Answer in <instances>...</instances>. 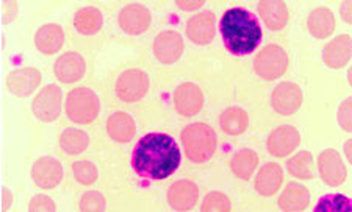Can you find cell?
Listing matches in <instances>:
<instances>
[{
    "mask_svg": "<svg viewBox=\"0 0 352 212\" xmlns=\"http://www.w3.org/2000/svg\"><path fill=\"white\" fill-rule=\"evenodd\" d=\"M87 72V61L77 51H66L54 64V73L58 82L72 84L80 82Z\"/></svg>",
    "mask_w": 352,
    "mask_h": 212,
    "instance_id": "17",
    "label": "cell"
},
{
    "mask_svg": "<svg viewBox=\"0 0 352 212\" xmlns=\"http://www.w3.org/2000/svg\"><path fill=\"white\" fill-rule=\"evenodd\" d=\"M257 13L262 17L265 27H268L271 32L283 30L289 19L288 7L282 0H263V2H258Z\"/></svg>",
    "mask_w": 352,
    "mask_h": 212,
    "instance_id": "20",
    "label": "cell"
},
{
    "mask_svg": "<svg viewBox=\"0 0 352 212\" xmlns=\"http://www.w3.org/2000/svg\"><path fill=\"white\" fill-rule=\"evenodd\" d=\"M74 27L80 34L93 36L104 27V14L96 7H83L74 16Z\"/></svg>",
    "mask_w": 352,
    "mask_h": 212,
    "instance_id": "28",
    "label": "cell"
},
{
    "mask_svg": "<svg viewBox=\"0 0 352 212\" xmlns=\"http://www.w3.org/2000/svg\"><path fill=\"white\" fill-rule=\"evenodd\" d=\"M260 164L257 152L252 148H241L238 150L230 159V169L238 180L249 181L251 176H254L255 170H257Z\"/></svg>",
    "mask_w": 352,
    "mask_h": 212,
    "instance_id": "25",
    "label": "cell"
},
{
    "mask_svg": "<svg viewBox=\"0 0 352 212\" xmlns=\"http://www.w3.org/2000/svg\"><path fill=\"white\" fill-rule=\"evenodd\" d=\"M343 152H344V156H346V159H348V161L351 163V161H352V141H351V139L344 142V148H343Z\"/></svg>",
    "mask_w": 352,
    "mask_h": 212,
    "instance_id": "41",
    "label": "cell"
},
{
    "mask_svg": "<svg viewBox=\"0 0 352 212\" xmlns=\"http://www.w3.org/2000/svg\"><path fill=\"white\" fill-rule=\"evenodd\" d=\"M154 50L155 58L164 66H171L175 61L180 60V56L185 51V43L182 34L175 30H164L157 34L154 39Z\"/></svg>",
    "mask_w": 352,
    "mask_h": 212,
    "instance_id": "13",
    "label": "cell"
},
{
    "mask_svg": "<svg viewBox=\"0 0 352 212\" xmlns=\"http://www.w3.org/2000/svg\"><path fill=\"white\" fill-rule=\"evenodd\" d=\"M283 182V170L280 164L266 163L255 175L254 187L262 197H272L279 192Z\"/></svg>",
    "mask_w": 352,
    "mask_h": 212,
    "instance_id": "21",
    "label": "cell"
},
{
    "mask_svg": "<svg viewBox=\"0 0 352 212\" xmlns=\"http://www.w3.org/2000/svg\"><path fill=\"white\" fill-rule=\"evenodd\" d=\"M288 64V54L277 44L265 45L254 58V71L265 82H274L285 75Z\"/></svg>",
    "mask_w": 352,
    "mask_h": 212,
    "instance_id": "5",
    "label": "cell"
},
{
    "mask_svg": "<svg viewBox=\"0 0 352 212\" xmlns=\"http://www.w3.org/2000/svg\"><path fill=\"white\" fill-rule=\"evenodd\" d=\"M28 212H56V204L45 193H38L28 203Z\"/></svg>",
    "mask_w": 352,
    "mask_h": 212,
    "instance_id": "35",
    "label": "cell"
},
{
    "mask_svg": "<svg viewBox=\"0 0 352 212\" xmlns=\"http://www.w3.org/2000/svg\"><path fill=\"white\" fill-rule=\"evenodd\" d=\"M118 22L122 32L136 36V34H143L149 30L152 13L143 3H129L119 13Z\"/></svg>",
    "mask_w": 352,
    "mask_h": 212,
    "instance_id": "15",
    "label": "cell"
},
{
    "mask_svg": "<svg viewBox=\"0 0 352 212\" xmlns=\"http://www.w3.org/2000/svg\"><path fill=\"white\" fill-rule=\"evenodd\" d=\"M3 24H11L19 13V5L16 2H3Z\"/></svg>",
    "mask_w": 352,
    "mask_h": 212,
    "instance_id": "37",
    "label": "cell"
},
{
    "mask_svg": "<svg viewBox=\"0 0 352 212\" xmlns=\"http://www.w3.org/2000/svg\"><path fill=\"white\" fill-rule=\"evenodd\" d=\"M309 33L315 39H326L335 32V16L329 8L318 7L309 14Z\"/></svg>",
    "mask_w": 352,
    "mask_h": 212,
    "instance_id": "26",
    "label": "cell"
},
{
    "mask_svg": "<svg viewBox=\"0 0 352 212\" xmlns=\"http://www.w3.org/2000/svg\"><path fill=\"white\" fill-rule=\"evenodd\" d=\"M316 167L321 180L331 187H338L348 180V167L343 163L342 154L333 148H326L316 158Z\"/></svg>",
    "mask_w": 352,
    "mask_h": 212,
    "instance_id": "8",
    "label": "cell"
},
{
    "mask_svg": "<svg viewBox=\"0 0 352 212\" xmlns=\"http://www.w3.org/2000/svg\"><path fill=\"white\" fill-rule=\"evenodd\" d=\"M340 16L346 22V24H351L352 22V2L351 0H346L340 7Z\"/></svg>",
    "mask_w": 352,
    "mask_h": 212,
    "instance_id": "39",
    "label": "cell"
},
{
    "mask_svg": "<svg viewBox=\"0 0 352 212\" xmlns=\"http://www.w3.org/2000/svg\"><path fill=\"white\" fill-rule=\"evenodd\" d=\"M304 103V93L300 86L293 82H282L272 91L271 106L280 116H293Z\"/></svg>",
    "mask_w": 352,
    "mask_h": 212,
    "instance_id": "9",
    "label": "cell"
},
{
    "mask_svg": "<svg viewBox=\"0 0 352 212\" xmlns=\"http://www.w3.org/2000/svg\"><path fill=\"white\" fill-rule=\"evenodd\" d=\"M310 204V192L300 182H288L280 197L277 198V206L283 212H302Z\"/></svg>",
    "mask_w": 352,
    "mask_h": 212,
    "instance_id": "22",
    "label": "cell"
},
{
    "mask_svg": "<svg viewBox=\"0 0 352 212\" xmlns=\"http://www.w3.org/2000/svg\"><path fill=\"white\" fill-rule=\"evenodd\" d=\"M89 134L80 128H66L60 136V147L69 156L82 154L89 147Z\"/></svg>",
    "mask_w": 352,
    "mask_h": 212,
    "instance_id": "30",
    "label": "cell"
},
{
    "mask_svg": "<svg viewBox=\"0 0 352 212\" xmlns=\"http://www.w3.org/2000/svg\"><path fill=\"white\" fill-rule=\"evenodd\" d=\"M72 175L78 185L82 186H93L99 178V170L94 163L88 159L76 161L72 164Z\"/></svg>",
    "mask_w": 352,
    "mask_h": 212,
    "instance_id": "32",
    "label": "cell"
},
{
    "mask_svg": "<svg viewBox=\"0 0 352 212\" xmlns=\"http://www.w3.org/2000/svg\"><path fill=\"white\" fill-rule=\"evenodd\" d=\"M285 167L288 174L296 180L309 181L315 178V159L314 154L307 150H300L288 158Z\"/></svg>",
    "mask_w": 352,
    "mask_h": 212,
    "instance_id": "29",
    "label": "cell"
},
{
    "mask_svg": "<svg viewBox=\"0 0 352 212\" xmlns=\"http://www.w3.org/2000/svg\"><path fill=\"white\" fill-rule=\"evenodd\" d=\"M352 56V39L349 34H338L322 47V61L329 69H343Z\"/></svg>",
    "mask_w": 352,
    "mask_h": 212,
    "instance_id": "19",
    "label": "cell"
},
{
    "mask_svg": "<svg viewBox=\"0 0 352 212\" xmlns=\"http://www.w3.org/2000/svg\"><path fill=\"white\" fill-rule=\"evenodd\" d=\"M180 164V147L166 133H147L133 147L132 169L143 180H166L179 170Z\"/></svg>",
    "mask_w": 352,
    "mask_h": 212,
    "instance_id": "1",
    "label": "cell"
},
{
    "mask_svg": "<svg viewBox=\"0 0 352 212\" xmlns=\"http://www.w3.org/2000/svg\"><path fill=\"white\" fill-rule=\"evenodd\" d=\"M300 145V133L292 125L274 128L266 139V150L274 158H288Z\"/></svg>",
    "mask_w": 352,
    "mask_h": 212,
    "instance_id": "11",
    "label": "cell"
},
{
    "mask_svg": "<svg viewBox=\"0 0 352 212\" xmlns=\"http://www.w3.org/2000/svg\"><path fill=\"white\" fill-rule=\"evenodd\" d=\"M337 122L346 133L352 131V99L348 97L338 108L337 113Z\"/></svg>",
    "mask_w": 352,
    "mask_h": 212,
    "instance_id": "36",
    "label": "cell"
},
{
    "mask_svg": "<svg viewBox=\"0 0 352 212\" xmlns=\"http://www.w3.org/2000/svg\"><path fill=\"white\" fill-rule=\"evenodd\" d=\"M149 75L141 69H129L118 77L115 91L118 99L124 103H136L143 100L149 93Z\"/></svg>",
    "mask_w": 352,
    "mask_h": 212,
    "instance_id": "6",
    "label": "cell"
},
{
    "mask_svg": "<svg viewBox=\"0 0 352 212\" xmlns=\"http://www.w3.org/2000/svg\"><path fill=\"white\" fill-rule=\"evenodd\" d=\"M35 45L43 55L58 54L65 45L63 27L58 24H45L39 27L35 33Z\"/></svg>",
    "mask_w": 352,
    "mask_h": 212,
    "instance_id": "24",
    "label": "cell"
},
{
    "mask_svg": "<svg viewBox=\"0 0 352 212\" xmlns=\"http://www.w3.org/2000/svg\"><path fill=\"white\" fill-rule=\"evenodd\" d=\"M43 82L41 72L35 67H21L10 72L7 77V88L13 95L24 97L32 95Z\"/></svg>",
    "mask_w": 352,
    "mask_h": 212,
    "instance_id": "18",
    "label": "cell"
},
{
    "mask_svg": "<svg viewBox=\"0 0 352 212\" xmlns=\"http://www.w3.org/2000/svg\"><path fill=\"white\" fill-rule=\"evenodd\" d=\"M352 71H351V69H349V71H348V82H349V84H351V82H352Z\"/></svg>",
    "mask_w": 352,
    "mask_h": 212,
    "instance_id": "42",
    "label": "cell"
},
{
    "mask_svg": "<svg viewBox=\"0 0 352 212\" xmlns=\"http://www.w3.org/2000/svg\"><path fill=\"white\" fill-rule=\"evenodd\" d=\"M174 108L182 117H195L206 105V97L196 83L186 82L179 84L173 94Z\"/></svg>",
    "mask_w": 352,
    "mask_h": 212,
    "instance_id": "10",
    "label": "cell"
},
{
    "mask_svg": "<svg viewBox=\"0 0 352 212\" xmlns=\"http://www.w3.org/2000/svg\"><path fill=\"white\" fill-rule=\"evenodd\" d=\"M65 178V169L58 159L54 156H43L33 164L32 180L39 189L52 191L58 187Z\"/></svg>",
    "mask_w": 352,
    "mask_h": 212,
    "instance_id": "12",
    "label": "cell"
},
{
    "mask_svg": "<svg viewBox=\"0 0 352 212\" xmlns=\"http://www.w3.org/2000/svg\"><path fill=\"white\" fill-rule=\"evenodd\" d=\"M166 200L175 212H188L199 202V186L191 180H177L169 186Z\"/></svg>",
    "mask_w": 352,
    "mask_h": 212,
    "instance_id": "16",
    "label": "cell"
},
{
    "mask_svg": "<svg viewBox=\"0 0 352 212\" xmlns=\"http://www.w3.org/2000/svg\"><path fill=\"white\" fill-rule=\"evenodd\" d=\"M186 36L196 45H207L217 36V14L206 10L191 16L186 22Z\"/></svg>",
    "mask_w": 352,
    "mask_h": 212,
    "instance_id": "14",
    "label": "cell"
},
{
    "mask_svg": "<svg viewBox=\"0 0 352 212\" xmlns=\"http://www.w3.org/2000/svg\"><path fill=\"white\" fill-rule=\"evenodd\" d=\"M184 152L192 164H206L214 156L218 148V136L208 123L195 122L180 133Z\"/></svg>",
    "mask_w": 352,
    "mask_h": 212,
    "instance_id": "3",
    "label": "cell"
},
{
    "mask_svg": "<svg viewBox=\"0 0 352 212\" xmlns=\"http://www.w3.org/2000/svg\"><path fill=\"white\" fill-rule=\"evenodd\" d=\"M107 133L118 144H129L136 134L135 119L126 111H116L107 120Z\"/></svg>",
    "mask_w": 352,
    "mask_h": 212,
    "instance_id": "23",
    "label": "cell"
},
{
    "mask_svg": "<svg viewBox=\"0 0 352 212\" xmlns=\"http://www.w3.org/2000/svg\"><path fill=\"white\" fill-rule=\"evenodd\" d=\"M78 209H80V212H105L107 200L104 193L99 191L85 192L80 202H78Z\"/></svg>",
    "mask_w": 352,
    "mask_h": 212,
    "instance_id": "34",
    "label": "cell"
},
{
    "mask_svg": "<svg viewBox=\"0 0 352 212\" xmlns=\"http://www.w3.org/2000/svg\"><path fill=\"white\" fill-rule=\"evenodd\" d=\"M2 211L3 212H7L10 208H11V204H13V202H14V197H13V193H11V191L8 187H3L2 189Z\"/></svg>",
    "mask_w": 352,
    "mask_h": 212,
    "instance_id": "40",
    "label": "cell"
},
{
    "mask_svg": "<svg viewBox=\"0 0 352 212\" xmlns=\"http://www.w3.org/2000/svg\"><path fill=\"white\" fill-rule=\"evenodd\" d=\"M175 5L184 11H196L201 10L206 2L204 0H179V2H175Z\"/></svg>",
    "mask_w": 352,
    "mask_h": 212,
    "instance_id": "38",
    "label": "cell"
},
{
    "mask_svg": "<svg viewBox=\"0 0 352 212\" xmlns=\"http://www.w3.org/2000/svg\"><path fill=\"white\" fill-rule=\"evenodd\" d=\"M232 202L224 192L213 191L204 197L201 203V212H230Z\"/></svg>",
    "mask_w": 352,
    "mask_h": 212,
    "instance_id": "33",
    "label": "cell"
},
{
    "mask_svg": "<svg viewBox=\"0 0 352 212\" xmlns=\"http://www.w3.org/2000/svg\"><path fill=\"white\" fill-rule=\"evenodd\" d=\"M63 108V91L58 84H47L32 102V111L41 122H55Z\"/></svg>",
    "mask_w": 352,
    "mask_h": 212,
    "instance_id": "7",
    "label": "cell"
},
{
    "mask_svg": "<svg viewBox=\"0 0 352 212\" xmlns=\"http://www.w3.org/2000/svg\"><path fill=\"white\" fill-rule=\"evenodd\" d=\"M219 127L229 136H240L249 128V114L241 106H229L221 113Z\"/></svg>",
    "mask_w": 352,
    "mask_h": 212,
    "instance_id": "27",
    "label": "cell"
},
{
    "mask_svg": "<svg viewBox=\"0 0 352 212\" xmlns=\"http://www.w3.org/2000/svg\"><path fill=\"white\" fill-rule=\"evenodd\" d=\"M314 212H352V200L343 193H326L318 200Z\"/></svg>",
    "mask_w": 352,
    "mask_h": 212,
    "instance_id": "31",
    "label": "cell"
},
{
    "mask_svg": "<svg viewBox=\"0 0 352 212\" xmlns=\"http://www.w3.org/2000/svg\"><path fill=\"white\" fill-rule=\"evenodd\" d=\"M67 119L77 125L94 122L100 113L99 95L89 88H76L67 93L65 100Z\"/></svg>",
    "mask_w": 352,
    "mask_h": 212,
    "instance_id": "4",
    "label": "cell"
},
{
    "mask_svg": "<svg viewBox=\"0 0 352 212\" xmlns=\"http://www.w3.org/2000/svg\"><path fill=\"white\" fill-rule=\"evenodd\" d=\"M218 27L224 47L234 56L251 55L262 44V24L258 16L248 8L234 7L227 10Z\"/></svg>",
    "mask_w": 352,
    "mask_h": 212,
    "instance_id": "2",
    "label": "cell"
}]
</instances>
